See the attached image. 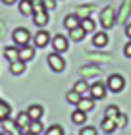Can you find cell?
<instances>
[{
	"label": "cell",
	"instance_id": "cell-20",
	"mask_svg": "<svg viewBox=\"0 0 131 135\" xmlns=\"http://www.w3.org/2000/svg\"><path fill=\"white\" fill-rule=\"evenodd\" d=\"M23 71H25V62H21V60L10 62V73H14V75H21Z\"/></svg>",
	"mask_w": 131,
	"mask_h": 135
},
{
	"label": "cell",
	"instance_id": "cell-33",
	"mask_svg": "<svg viewBox=\"0 0 131 135\" xmlns=\"http://www.w3.org/2000/svg\"><path fill=\"white\" fill-rule=\"evenodd\" d=\"M81 135H96V129H95L93 126H87V127L81 129Z\"/></svg>",
	"mask_w": 131,
	"mask_h": 135
},
{
	"label": "cell",
	"instance_id": "cell-29",
	"mask_svg": "<svg viewBox=\"0 0 131 135\" xmlns=\"http://www.w3.org/2000/svg\"><path fill=\"white\" fill-rule=\"evenodd\" d=\"M104 114H106L104 118H112V120H116L118 116H120V108L112 104V106H108V108H106V112H104Z\"/></svg>",
	"mask_w": 131,
	"mask_h": 135
},
{
	"label": "cell",
	"instance_id": "cell-16",
	"mask_svg": "<svg viewBox=\"0 0 131 135\" xmlns=\"http://www.w3.org/2000/svg\"><path fill=\"white\" fill-rule=\"evenodd\" d=\"M79 23H81V20L75 16V14H67L66 17H64V27L70 31V29H73V27H79Z\"/></svg>",
	"mask_w": 131,
	"mask_h": 135
},
{
	"label": "cell",
	"instance_id": "cell-30",
	"mask_svg": "<svg viewBox=\"0 0 131 135\" xmlns=\"http://www.w3.org/2000/svg\"><path fill=\"white\" fill-rule=\"evenodd\" d=\"M31 6H33V14L46 10V8H45V0H31Z\"/></svg>",
	"mask_w": 131,
	"mask_h": 135
},
{
	"label": "cell",
	"instance_id": "cell-1",
	"mask_svg": "<svg viewBox=\"0 0 131 135\" xmlns=\"http://www.w3.org/2000/svg\"><path fill=\"white\" fill-rule=\"evenodd\" d=\"M100 25L104 31H108L116 25V10L112 8V6H104L100 10Z\"/></svg>",
	"mask_w": 131,
	"mask_h": 135
},
{
	"label": "cell",
	"instance_id": "cell-13",
	"mask_svg": "<svg viewBox=\"0 0 131 135\" xmlns=\"http://www.w3.org/2000/svg\"><path fill=\"white\" fill-rule=\"evenodd\" d=\"M27 114H29L31 122H33V120H41V118H42V114H45V108L39 106V104H33V106H29V108H27Z\"/></svg>",
	"mask_w": 131,
	"mask_h": 135
},
{
	"label": "cell",
	"instance_id": "cell-7",
	"mask_svg": "<svg viewBox=\"0 0 131 135\" xmlns=\"http://www.w3.org/2000/svg\"><path fill=\"white\" fill-rule=\"evenodd\" d=\"M33 42H35L37 48H45L48 42H50V35H48L45 29H41L37 35H33Z\"/></svg>",
	"mask_w": 131,
	"mask_h": 135
},
{
	"label": "cell",
	"instance_id": "cell-40",
	"mask_svg": "<svg viewBox=\"0 0 131 135\" xmlns=\"http://www.w3.org/2000/svg\"><path fill=\"white\" fill-rule=\"evenodd\" d=\"M0 135H6V133H0Z\"/></svg>",
	"mask_w": 131,
	"mask_h": 135
},
{
	"label": "cell",
	"instance_id": "cell-22",
	"mask_svg": "<svg viewBox=\"0 0 131 135\" xmlns=\"http://www.w3.org/2000/svg\"><path fill=\"white\" fill-rule=\"evenodd\" d=\"M93 10H95V6L89 4V6H79V10L75 12V16L79 17V20H85V17H91Z\"/></svg>",
	"mask_w": 131,
	"mask_h": 135
},
{
	"label": "cell",
	"instance_id": "cell-4",
	"mask_svg": "<svg viewBox=\"0 0 131 135\" xmlns=\"http://www.w3.org/2000/svg\"><path fill=\"white\" fill-rule=\"evenodd\" d=\"M48 66H50V70L52 71H62L66 68V62H64V58L60 56L58 52H52V54H48Z\"/></svg>",
	"mask_w": 131,
	"mask_h": 135
},
{
	"label": "cell",
	"instance_id": "cell-31",
	"mask_svg": "<svg viewBox=\"0 0 131 135\" xmlns=\"http://www.w3.org/2000/svg\"><path fill=\"white\" fill-rule=\"evenodd\" d=\"M46 135H64V129H62V126H50L46 129Z\"/></svg>",
	"mask_w": 131,
	"mask_h": 135
},
{
	"label": "cell",
	"instance_id": "cell-34",
	"mask_svg": "<svg viewBox=\"0 0 131 135\" xmlns=\"http://www.w3.org/2000/svg\"><path fill=\"white\" fill-rule=\"evenodd\" d=\"M45 8L46 10H54L56 8V0H45Z\"/></svg>",
	"mask_w": 131,
	"mask_h": 135
},
{
	"label": "cell",
	"instance_id": "cell-27",
	"mask_svg": "<svg viewBox=\"0 0 131 135\" xmlns=\"http://www.w3.org/2000/svg\"><path fill=\"white\" fill-rule=\"evenodd\" d=\"M42 129H45V127H42L41 120H33V122H31V124H29V131H31V133H35V135L42 133Z\"/></svg>",
	"mask_w": 131,
	"mask_h": 135
},
{
	"label": "cell",
	"instance_id": "cell-37",
	"mask_svg": "<svg viewBox=\"0 0 131 135\" xmlns=\"http://www.w3.org/2000/svg\"><path fill=\"white\" fill-rule=\"evenodd\" d=\"M125 35L129 37V41H131V23H127V25H125Z\"/></svg>",
	"mask_w": 131,
	"mask_h": 135
},
{
	"label": "cell",
	"instance_id": "cell-25",
	"mask_svg": "<svg viewBox=\"0 0 131 135\" xmlns=\"http://www.w3.org/2000/svg\"><path fill=\"white\" fill-rule=\"evenodd\" d=\"M73 91H75V93H79L81 97H83L85 93H89V83L85 81V79H79V81L73 85Z\"/></svg>",
	"mask_w": 131,
	"mask_h": 135
},
{
	"label": "cell",
	"instance_id": "cell-38",
	"mask_svg": "<svg viewBox=\"0 0 131 135\" xmlns=\"http://www.w3.org/2000/svg\"><path fill=\"white\" fill-rule=\"evenodd\" d=\"M16 2H20V0H2V4H6V6H12V4H16Z\"/></svg>",
	"mask_w": 131,
	"mask_h": 135
},
{
	"label": "cell",
	"instance_id": "cell-2",
	"mask_svg": "<svg viewBox=\"0 0 131 135\" xmlns=\"http://www.w3.org/2000/svg\"><path fill=\"white\" fill-rule=\"evenodd\" d=\"M123 87H125V79L120 73H112V75L106 79V89L112 91V93H122Z\"/></svg>",
	"mask_w": 131,
	"mask_h": 135
},
{
	"label": "cell",
	"instance_id": "cell-15",
	"mask_svg": "<svg viewBox=\"0 0 131 135\" xmlns=\"http://www.w3.org/2000/svg\"><path fill=\"white\" fill-rule=\"evenodd\" d=\"M4 58L8 60V62H16V60H20V48H16V46H6V48H4Z\"/></svg>",
	"mask_w": 131,
	"mask_h": 135
},
{
	"label": "cell",
	"instance_id": "cell-19",
	"mask_svg": "<svg viewBox=\"0 0 131 135\" xmlns=\"http://www.w3.org/2000/svg\"><path fill=\"white\" fill-rule=\"evenodd\" d=\"M100 127H102V131H104V133H112V131H116V129H118V127H116V120H112V118H102Z\"/></svg>",
	"mask_w": 131,
	"mask_h": 135
},
{
	"label": "cell",
	"instance_id": "cell-11",
	"mask_svg": "<svg viewBox=\"0 0 131 135\" xmlns=\"http://www.w3.org/2000/svg\"><path fill=\"white\" fill-rule=\"evenodd\" d=\"M93 45H95L96 48H104L106 45H108V35H106V31L95 33V37H93Z\"/></svg>",
	"mask_w": 131,
	"mask_h": 135
},
{
	"label": "cell",
	"instance_id": "cell-28",
	"mask_svg": "<svg viewBox=\"0 0 131 135\" xmlns=\"http://www.w3.org/2000/svg\"><path fill=\"white\" fill-rule=\"evenodd\" d=\"M66 100L67 102H70V104H77L79 100H81V95L79 93H75V91H67V93H66Z\"/></svg>",
	"mask_w": 131,
	"mask_h": 135
},
{
	"label": "cell",
	"instance_id": "cell-35",
	"mask_svg": "<svg viewBox=\"0 0 131 135\" xmlns=\"http://www.w3.org/2000/svg\"><path fill=\"white\" fill-rule=\"evenodd\" d=\"M123 54H125V58H131V41L123 46Z\"/></svg>",
	"mask_w": 131,
	"mask_h": 135
},
{
	"label": "cell",
	"instance_id": "cell-36",
	"mask_svg": "<svg viewBox=\"0 0 131 135\" xmlns=\"http://www.w3.org/2000/svg\"><path fill=\"white\" fill-rule=\"evenodd\" d=\"M4 35H6V23H4L2 20H0V39H2Z\"/></svg>",
	"mask_w": 131,
	"mask_h": 135
},
{
	"label": "cell",
	"instance_id": "cell-8",
	"mask_svg": "<svg viewBox=\"0 0 131 135\" xmlns=\"http://www.w3.org/2000/svg\"><path fill=\"white\" fill-rule=\"evenodd\" d=\"M129 14H131V2H129V0H123L122 8H120V12H118V16H116V21H120V23H127Z\"/></svg>",
	"mask_w": 131,
	"mask_h": 135
},
{
	"label": "cell",
	"instance_id": "cell-9",
	"mask_svg": "<svg viewBox=\"0 0 131 135\" xmlns=\"http://www.w3.org/2000/svg\"><path fill=\"white\" fill-rule=\"evenodd\" d=\"M29 124H31V118H29V114H27V112H20V114H17L16 126L20 127V129H21L23 133L29 131Z\"/></svg>",
	"mask_w": 131,
	"mask_h": 135
},
{
	"label": "cell",
	"instance_id": "cell-39",
	"mask_svg": "<svg viewBox=\"0 0 131 135\" xmlns=\"http://www.w3.org/2000/svg\"><path fill=\"white\" fill-rule=\"evenodd\" d=\"M23 135H35V133H31V131H25V133H23Z\"/></svg>",
	"mask_w": 131,
	"mask_h": 135
},
{
	"label": "cell",
	"instance_id": "cell-14",
	"mask_svg": "<svg viewBox=\"0 0 131 135\" xmlns=\"http://www.w3.org/2000/svg\"><path fill=\"white\" fill-rule=\"evenodd\" d=\"M2 129L6 135H20V127L16 126V122H10V120L2 122Z\"/></svg>",
	"mask_w": 131,
	"mask_h": 135
},
{
	"label": "cell",
	"instance_id": "cell-23",
	"mask_svg": "<svg viewBox=\"0 0 131 135\" xmlns=\"http://www.w3.org/2000/svg\"><path fill=\"white\" fill-rule=\"evenodd\" d=\"M20 14H21V16H33V6H31V0H20Z\"/></svg>",
	"mask_w": 131,
	"mask_h": 135
},
{
	"label": "cell",
	"instance_id": "cell-24",
	"mask_svg": "<svg viewBox=\"0 0 131 135\" xmlns=\"http://www.w3.org/2000/svg\"><path fill=\"white\" fill-rule=\"evenodd\" d=\"M71 122H73V124H77V126H83L85 122H87V114H85V112H81V110L77 108L75 112L71 114Z\"/></svg>",
	"mask_w": 131,
	"mask_h": 135
},
{
	"label": "cell",
	"instance_id": "cell-12",
	"mask_svg": "<svg viewBox=\"0 0 131 135\" xmlns=\"http://www.w3.org/2000/svg\"><path fill=\"white\" fill-rule=\"evenodd\" d=\"M33 56H35V48L33 46L25 45V46L20 48V60L21 62H29V60H33Z\"/></svg>",
	"mask_w": 131,
	"mask_h": 135
},
{
	"label": "cell",
	"instance_id": "cell-10",
	"mask_svg": "<svg viewBox=\"0 0 131 135\" xmlns=\"http://www.w3.org/2000/svg\"><path fill=\"white\" fill-rule=\"evenodd\" d=\"M33 23L37 27H45L46 23H48V12L46 10H42V12H37V14H33Z\"/></svg>",
	"mask_w": 131,
	"mask_h": 135
},
{
	"label": "cell",
	"instance_id": "cell-3",
	"mask_svg": "<svg viewBox=\"0 0 131 135\" xmlns=\"http://www.w3.org/2000/svg\"><path fill=\"white\" fill-rule=\"evenodd\" d=\"M12 39H14L16 45L25 46V45H29L31 33H29V29H25V27H17V29H14V33H12Z\"/></svg>",
	"mask_w": 131,
	"mask_h": 135
},
{
	"label": "cell",
	"instance_id": "cell-6",
	"mask_svg": "<svg viewBox=\"0 0 131 135\" xmlns=\"http://www.w3.org/2000/svg\"><path fill=\"white\" fill-rule=\"evenodd\" d=\"M52 46H54V52H66L67 50V37H64V35H56V37H52Z\"/></svg>",
	"mask_w": 131,
	"mask_h": 135
},
{
	"label": "cell",
	"instance_id": "cell-5",
	"mask_svg": "<svg viewBox=\"0 0 131 135\" xmlns=\"http://www.w3.org/2000/svg\"><path fill=\"white\" fill-rule=\"evenodd\" d=\"M106 85L100 83V81H96V83H93L91 87H89V93H91V99H95V100H100L106 97Z\"/></svg>",
	"mask_w": 131,
	"mask_h": 135
},
{
	"label": "cell",
	"instance_id": "cell-26",
	"mask_svg": "<svg viewBox=\"0 0 131 135\" xmlns=\"http://www.w3.org/2000/svg\"><path fill=\"white\" fill-rule=\"evenodd\" d=\"M79 25L83 27L85 33H93V31H95V20H93V17H85V20H81Z\"/></svg>",
	"mask_w": 131,
	"mask_h": 135
},
{
	"label": "cell",
	"instance_id": "cell-18",
	"mask_svg": "<svg viewBox=\"0 0 131 135\" xmlns=\"http://www.w3.org/2000/svg\"><path fill=\"white\" fill-rule=\"evenodd\" d=\"M10 114H12V106L6 100L0 99V124H2L4 120H8L10 118Z\"/></svg>",
	"mask_w": 131,
	"mask_h": 135
},
{
	"label": "cell",
	"instance_id": "cell-21",
	"mask_svg": "<svg viewBox=\"0 0 131 135\" xmlns=\"http://www.w3.org/2000/svg\"><path fill=\"white\" fill-rule=\"evenodd\" d=\"M85 35H87V33L83 31V27H81V25H79V27L70 29V39H71V41H75V42L83 41V39H85Z\"/></svg>",
	"mask_w": 131,
	"mask_h": 135
},
{
	"label": "cell",
	"instance_id": "cell-17",
	"mask_svg": "<svg viewBox=\"0 0 131 135\" xmlns=\"http://www.w3.org/2000/svg\"><path fill=\"white\" fill-rule=\"evenodd\" d=\"M77 108L81 110V112H91L93 108H95V99H83V97H81V100L77 102Z\"/></svg>",
	"mask_w": 131,
	"mask_h": 135
},
{
	"label": "cell",
	"instance_id": "cell-32",
	"mask_svg": "<svg viewBox=\"0 0 131 135\" xmlns=\"http://www.w3.org/2000/svg\"><path fill=\"white\" fill-rule=\"evenodd\" d=\"M125 126H127V116L120 112V116L116 118V127H120V129H122V127H125Z\"/></svg>",
	"mask_w": 131,
	"mask_h": 135
}]
</instances>
